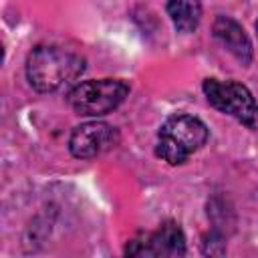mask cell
Segmentation results:
<instances>
[{"instance_id": "6", "label": "cell", "mask_w": 258, "mask_h": 258, "mask_svg": "<svg viewBox=\"0 0 258 258\" xmlns=\"http://www.w3.org/2000/svg\"><path fill=\"white\" fill-rule=\"evenodd\" d=\"M117 143V129L105 121H89L73 129L69 149L77 159H93Z\"/></svg>"}, {"instance_id": "9", "label": "cell", "mask_w": 258, "mask_h": 258, "mask_svg": "<svg viewBox=\"0 0 258 258\" xmlns=\"http://www.w3.org/2000/svg\"><path fill=\"white\" fill-rule=\"evenodd\" d=\"M256 36H258V22H256Z\"/></svg>"}, {"instance_id": "7", "label": "cell", "mask_w": 258, "mask_h": 258, "mask_svg": "<svg viewBox=\"0 0 258 258\" xmlns=\"http://www.w3.org/2000/svg\"><path fill=\"white\" fill-rule=\"evenodd\" d=\"M214 36L232 52L242 64H250L252 60V42L244 28L230 16H218L214 22Z\"/></svg>"}, {"instance_id": "2", "label": "cell", "mask_w": 258, "mask_h": 258, "mask_svg": "<svg viewBox=\"0 0 258 258\" xmlns=\"http://www.w3.org/2000/svg\"><path fill=\"white\" fill-rule=\"evenodd\" d=\"M208 141V127L194 115L175 113L163 121L157 131L155 155L169 165H179L187 161L204 143Z\"/></svg>"}, {"instance_id": "3", "label": "cell", "mask_w": 258, "mask_h": 258, "mask_svg": "<svg viewBox=\"0 0 258 258\" xmlns=\"http://www.w3.org/2000/svg\"><path fill=\"white\" fill-rule=\"evenodd\" d=\"M129 95V85L121 79L85 81L69 93V105L75 113L101 117L117 109Z\"/></svg>"}, {"instance_id": "5", "label": "cell", "mask_w": 258, "mask_h": 258, "mask_svg": "<svg viewBox=\"0 0 258 258\" xmlns=\"http://www.w3.org/2000/svg\"><path fill=\"white\" fill-rule=\"evenodd\" d=\"M127 256H153V258H175L185 254V236L175 222H163L155 232L133 238L127 248Z\"/></svg>"}, {"instance_id": "4", "label": "cell", "mask_w": 258, "mask_h": 258, "mask_svg": "<svg viewBox=\"0 0 258 258\" xmlns=\"http://www.w3.org/2000/svg\"><path fill=\"white\" fill-rule=\"evenodd\" d=\"M202 89L214 109L234 117L250 129H258V103L248 87L236 81L206 79Z\"/></svg>"}, {"instance_id": "8", "label": "cell", "mask_w": 258, "mask_h": 258, "mask_svg": "<svg viewBox=\"0 0 258 258\" xmlns=\"http://www.w3.org/2000/svg\"><path fill=\"white\" fill-rule=\"evenodd\" d=\"M165 8L177 32H194L202 20L200 0H169Z\"/></svg>"}, {"instance_id": "1", "label": "cell", "mask_w": 258, "mask_h": 258, "mask_svg": "<svg viewBox=\"0 0 258 258\" xmlns=\"http://www.w3.org/2000/svg\"><path fill=\"white\" fill-rule=\"evenodd\" d=\"M85 71V58L58 44L36 46L26 60L28 83L40 93H52L75 81Z\"/></svg>"}]
</instances>
